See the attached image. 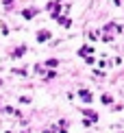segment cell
Wrapping results in <instances>:
<instances>
[{"label": "cell", "instance_id": "7a4b0ae2", "mask_svg": "<svg viewBox=\"0 0 124 133\" xmlns=\"http://www.w3.org/2000/svg\"><path fill=\"white\" fill-rule=\"evenodd\" d=\"M78 52H81V55H89V52H92V48H89V46H83Z\"/></svg>", "mask_w": 124, "mask_h": 133}, {"label": "cell", "instance_id": "3957f363", "mask_svg": "<svg viewBox=\"0 0 124 133\" xmlns=\"http://www.w3.org/2000/svg\"><path fill=\"white\" fill-rule=\"evenodd\" d=\"M4 2H13V0H4Z\"/></svg>", "mask_w": 124, "mask_h": 133}, {"label": "cell", "instance_id": "6da1fadb", "mask_svg": "<svg viewBox=\"0 0 124 133\" xmlns=\"http://www.w3.org/2000/svg\"><path fill=\"white\" fill-rule=\"evenodd\" d=\"M48 37H50V31H39L37 33V42H46Z\"/></svg>", "mask_w": 124, "mask_h": 133}]
</instances>
